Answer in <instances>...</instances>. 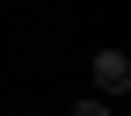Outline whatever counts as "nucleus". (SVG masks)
<instances>
[{
    "mask_svg": "<svg viewBox=\"0 0 131 116\" xmlns=\"http://www.w3.org/2000/svg\"><path fill=\"white\" fill-rule=\"evenodd\" d=\"M95 87H102V94H124L131 87V58L124 51H95Z\"/></svg>",
    "mask_w": 131,
    "mask_h": 116,
    "instance_id": "nucleus-1",
    "label": "nucleus"
},
{
    "mask_svg": "<svg viewBox=\"0 0 131 116\" xmlns=\"http://www.w3.org/2000/svg\"><path fill=\"white\" fill-rule=\"evenodd\" d=\"M73 116H109V102H73Z\"/></svg>",
    "mask_w": 131,
    "mask_h": 116,
    "instance_id": "nucleus-2",
    "label": "nucleus"
}]
</instances>
